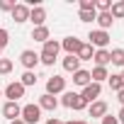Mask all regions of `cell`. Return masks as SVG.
Masks as SVG:
<instances>
[{"instance_id":"obj_1","label":"cell","mask_w":124,"mask_h":124,"mask_svg":"<svg viewBox=\"0 0 124 124\" xmlns=\"http://www.w3.org/2000/svg\"><path fill=\"white\" fill-rule=\"evenodd\" d=\"M20 119H22L24 124H39V122H41V109H39V105H34V102L24 105L22 112H20Z\"/></svg>"},{"instance_id":"obj_2","label":"cell","mask_w":124,"mask_h":124,"mask_svg":"<svg viewBox=\"0 0 124 124\" xmlns=\"http://www.w3.org/2000/svg\"><path fill=\"white\" fill-rule=\"evenodd\" d=\"M66 93V78L63 76H51L46 78V95H63Z\"/></svg>"},{"instance_id":"obj_3","label":"cell","mask_w":124,"mask_h":124,"mask_svg":"<svg viewBox=\"0 0 124 124\" xmlns=\"http://www.w3.org/2000/svg\"><path fill=\"white\" fill-rule=\"evenodd\" d=\"M88 39H90V46H95V49H107L109 46V32H102V29H93L90 34H88Z\"/></svg>"},{"instance_id":"obj_4","label":"cell","mask_w":124,"mask_h":124,"mask_svg":"<svg viewBox=\"0 0 124 124\" xmlns=\"http://www.w3.org/2000/svg\"><path fill=\"white\" fill-rule=\"evenodd\" d=\"M24 90H27V88H24L20 80H15V83H10V85L3 90V95L8 97V102H17V100L24 97Z\"/></svg>"},{"instance_id":"obj_5","label":"cell","mask_w":124,"mask_h":124,"mask_svg":"<svg viewBox=\"0 0 124 124\" xmlns=\"http://www.w3.org/2000/svg\"><path fill=\"white\" fill-rule=\"evenodd\" d=\"M20 63L24 66V71H34V68L39 66V54L32 51V49H24V51L20 54Z\"/></svg>"},{"instance_id":"obj_6","label":"cell","mask_w":124,"mask_h":124,"mask_svg":"<svg viewBox=\"0 0 124 124\" xmlns=\"http://www.w3.org/2000/svg\"><path fill=\"white\" fill-rule=\"evenodd\" d=\"M100 95H102V85L100 83H90V85H85L83 90H80V97L90 105V102H95V100H100Z\"/></svg>"},{"instance_id":"obj_7","label":"cell","mask_w":124,"mask_h":124,"mask_svg":"<svg viewBox=\"0 0 124 124\" xmlns=\"http://www.w3.org/2000/svg\"><path fill=\"white\" fill-rule=\"evenodd\" d=\"M80 46H83V41H80L78 37H66V39H61V49L66 51V56H76V54L80 51Z\"/></svg>"},{"instance_id":"obj_8","label":"cell","mask_w":124,"mask_h":124,"mask_svg":"<svg viewBox=\"0 0 124 124\" xmlns=\"http://www.w3.org/2000/svg\"><path fill=\"white\" fill-rule=\"evenodd\" d=\"M29 10H32V8H29L27 3H17V5H15V10H12L10 15H12V20H15L17 24H22V22H27V20H29Z\"/></svg>"},{"instance_id":"obj_9","label":"cell","mask_w":124,"mask_h":124,"mask_svg":"<svg viewBox=\"0 0 124 124\" xmlns=\"http://www.w3.org/2000/svg\"><path fill=\"white\" fill-rule=\"evenodd\" d=\"M29 22H32L34 27H44V22H46V8H44V5L32 8V10H29Z\"/></svg>"},{"instance_id":"obj_10","label":"cell","mask_w":124,"mask_h":124,"mask_svg":"<svg viewBox=\"0 0 124 124\" xmlns=\"http://www.w3.org/2000/svg\"><path fill=\"white\" fill-rule=\"evenodd\" d=\"M88 114L95 117V119H102V117L107 114V102H105V100H95V102H90V105H88Z\"/></svg>"},{"instance_id":"obj_11","label":"cell","mask_w":124,"mask_h":124,"mask_svg":"<svg viewBox=\"0 0 124 124\" xmlns=\"http://www.w3.org/2000/svg\"><path fill=\"white\" fill-rule=\"evenodd\" d=\"M20 112H22L20 102H5V105H3V117H5L8 122H12V119H20Z\"/></svg>"},{"instance_id":"obj_12","label":"cell","mask_w":124,"mask_h":124,"mask_svg":"<svg viewBox=\"0 0 124 124\" xmlns=\"http://www.w3.org/2000/svg\"><path fill=\"white\" fill-rule=\"evenodd\" d=\"M37 105H39V109H41V112H44V109H46V112H54V109L58 107V100H56L54 95H46V93H44V95L39 97V102H37Z\"/></svg>"},{"instance_id":"obj_13","label":"cell","mask_w":124,"mask_h":124,"mask_svg":"<svg viewBox=\"0 0 124 124\" xmlns=\"http://www.w3.org/2000/svg\"><path fill=\"white\" fill-rule=\"evenodd\" d=\"M58 51H61V41H56V39H49V41H44V49H41V54H44V56L58 58Z\"/></svg>"},{"instance_id":"obj_14","label":"cell","mask_w":124,"mask_h":124,"mask_svg":"<svg viewBox=\"0 0 124 124\" xmlns=\"http://www.w3.org/2000/svg\"><path fill=\"white\" fill-rule=\"evenodd\" d=\"M90 83H93V78H90V71L80 68V71H76V73H73V85H78V88H85V85H90Z\"/></svg>"},{"instance_id":"obj_15","label":"cell","mask_w":124,"mask_h":124,"mask_svg":"<svg viewBox=\"0 0 124 124\" xmlns=\"http://www.w3.org/2000/svg\"><path fill=\"white\" fill-rule=\"evenodd\" d=\"M93 61H95V66H105L107 68V63H112L109 61V49H95Z\"/></svg>"},{"instance_id":"obj_16","label":"cell","mask_w":124,"mask_h":124,"mask_svg":"<svg viewBox=\"0 0 124 124\" xmlns=\"http://www.w3.org/2000/svg\"><path fill=\"white\" fill-rule=\"evenodd\" d=\"M61 66H63L66 73H76V71H80V61H78V56H66L61 61Z\"/></svg>"},{"instance_id":"obj_17","label":"cell","mask_w":124,"mask_h":124,"mask_svg":"<svg viewBox=\"0 0 124 124\" xmlns=\"http://www.w3.org/2000/svg\"><path fill=\"white\" fill-rule=\"evenodd\" d=\"M95 22H97V29H102V32H107V29L114 24V20H112V15H109V12H97Z\"/></svg>"},{"instance_id":"obj_18","label":"cell","mask_w":124,"mask_h":124,"mask_svg":"<svg viewBox=\"0 0 124 124\" xmlns=\"http://www.w3.org/2000/svg\"><path fill=\"white\" fill-rule=\"evenodd\" d=\"M32 39H34V41H41V44L49 41V39H51L49 27H46V24H44V27H34V29H32Z\"/></svg>"},{"instance_id":"obj_19","label":"cell","mask_w":124,"mask_h":124,"mask_svg":"<svg viewBox=\"0 0 124 124\" xmlns=\"http://www.w3.org/2000/svg\"><path fill=\"white\" fill-rule=\"evenodd\" d=\"M90 78H93V83H100V85H102V83L109 78V73H107L105 66H95V68L90 71Z\"/></svg>"},{"instance_id":"obj_20","label":"cell","mask_w":124,"mask_h":124,"mask_svg":"<svg viewBox=\"0 0 124 124\" xmlns=\"http://www.w3.org/2000/svg\"><path fill=\"white\" fill-rule=\"evenodd\" d=\"M93 54H95V49H93L90 44H85V41H83V46H80V51H78L76 56H78V61L83 63V61H93Z\"/></svg>"},{"instance_id":"obj_21","label":"cell","mask_w":124,"mask_h":124,"mask_svg":"<svg viewBox=\"0 0 124 124\" xmlns=\"http://www.w3.org/2000/svg\"><path fill=\"white\" fill-rule=\"evenodd\" d=\"M109 15H112V20H124V0H117V3H112Z\"/></svg>"},{"instance_id":"obj_22","label":"cell","mask_w":124,"mask_h":124,"mask_svg":"<svg viewBox=\"0 0 124 124\" xmlns=\"http://www.w3.org/2000/svg\"><path fill=\"white\" fill-rule=\"evenodd\" d=\"M107 85H109V90L119 93V90L124 88V83H122V76H119V73H112V76L107 78Z\"/></svg>"},{"instance_id":"obj_23","label":"cell","mask_w":124,"mask_h":124,"mask_svg":"<svg viewBox=\"0 0 124 124\" xmlns=\"http://www.w3.org/2000/svg\"><path fill=\"white\" fill-rule=\"evenodd\" d=\"M109 61L114 66H124V49H112L109 51Z\"/></svg>"},{"instance_id":"obj_24","label":"cell","mask_w":124,"mask_h":124,"mask_svg":"<svg viewBox=\"0 0 124 124\" xmlns=\"http://www.w3.org/2000/svg\"><path fill=\"white\" fill-rule=\"evenodd\" d=\"M20 83H22L24 88L37 85V73H34V71H24V73H22V78H20Z\"/></svg>"},{"instance_id":"obj_25","label":"cell","mask_w":124,"mask_h":124,"mask_svg":"<svg viewBox=\"0 0 124 124\" xmlns=\"http://www.w3.org/2000/svg\"><path fill=\"white\" fill-rule=\"evenodd\" d=\"M95 17H97L95 10H78V20L80 22H95Z\"/></svg>"},{"instance_id":"obj_26","label":"cell","mask_w":124,"mask_h":124,"mask_svg":"<svg viewBox=\"0 0 124 124\" xmlns=\"http://www.w3.org/2000/svg\"><path fill=\"white\" fill-rule=\"evenodd\" d=\"M88 107V102L80 97V93H76L73 95V105H71V109H76V112H80V109H85Z\"/></svg>"},{"instance_id":"obj_27","label":"cell","mask_w":124,"mask_h":124,"mask_svg":"<svg viewBox=\"0 0 124 124\" xmlns=\"http://www.w3.org/2000/svg\"><path fill=\"white\" fill-rule=\"evenodd\" d=\"M112 0H95V12H109Z\"/></svg>"},{"instance_id":"obj_28","label":"cell","mask_w":124,"mask_h":124,"mask_svg":"<svg viewBox=\"0 0 124 124\" xmlns=\"http://www.w3.org/2000/svg\"><path fill=\"white\" fill-rule=\"evenodd\" d=\"M12 73V61L10 58H0V76H8Z\"/></svg>"},{"instance_id":"obj_29","label":"cell","mask_w":124,"mask_h":124,"mask_svg":"<svg viewBox=\"0 0 124 124\" xmlns=\"http://www.w3.org/2000/svg\"><path fill=\"white\" fill-rule=\"evenodd\" d=\"M15 0H0V10H3V12H12L15 10Z\"/></svg>"},{"instance_id":"obj_30","label":"cell","mask_w":124,"mask_h":124,"mask_svg":"<svg viewBox=\"0 0 124 124\" xmlns=\"http://www.w3.org/2000/svg\"><path fill=\"white\" fill-rule=\"evenodd\" d=\"M8 41H10V32H8L5 27H0V49H5Z\"/></svg>"},{"instance_id":"obj_31","label":"cell","mask_w":124,"mask_h":124,"mask_svg":"<svg viewBox=\"0 0 124 124\" xmlns=\"http://www.w3.org/2000/svg\"><path fill=\"white\" fill-rule=\"evenodd\" d=\"M78 8L80 10H95V0H80Z\"/></svg>"},{"instance_id":"obj_32","label":"cell","mask_w":124,"mask_h":124,"mask_svg":"<svg viewBox=\"0 0 124 124\" xmlns=\"http://www.w3.org/2000/svg\"><path fill=\"white\" fill-rule=\"evenodd\" d=\"M39 63H44V66H54V63H56V58H51V56H44V54H39Z\"/></svg>"},{"instance_id":"obj_33","label":"cell","mask_w":124,"mask_h":124,"mask_svg":"<svg viewBox=\"0 0 124 124\" xmlns=\"http://www.w3.org/2000/svg\"><path fill=\"white\" fill-rule=\"evenodd\" d=\"M100 122H102V124H119V122H117V117H112V114H105Z\"/></svg>"},{"instance_id":"obj_34","label":"cell","mask_w":124,"mask_h":124,"mask_svg":"<svg viewBox=\"0 0 124 124\" xmlns=\"http://www.w3.org/2000/svg\"><path fill=\"white\" fill-rule=\"evenodd\" d=\"M44 124H61V119H58V117H49Z\"/></svg>"},{"instance_id":"obj_35","label":"cell","mask_w":124,"mask_h":124,"mask_svg":"<svg viewBox=\"0 0 124 124\" xmlns=\"http://www.w3.org/2000/svg\"><path fill=\"white\" fill-rule=\"evenodd\" d=\"M117 100H119V102H122V107H124V88L117 93Z\"/></svg>"},{"instance_id":"obj_36","label":"cell","mask_w":124,"mask_h":124,"mask_svg":"<svg viewBox=\"0 0 124 124\" xmlns=\"http://www.w3.org/2000/svg\"><path fill=\"white\" fill-rule=\"evenodd\" d=\"M117 122H119V124H124V107L119 109V114H117Z\"/></svg>"},{"instance_id":"obj_37","label":"cell","mask_w":124,"mask_h":124,"mask_svg":"<svg viewBox=\"0 0 124 124\" xmlns=\"http://www.w3.org/2000/svg\"><path fill=\"white\" fill-rule=\"evenodd\" d=\"M71 124H88L85 119H76V122H71Z\"/></svg>"},{"instance_id":"obj_38","label":"cell","mask_w":124,"mask_h":124,"mask_svg":"<svg viewBox=\"0 0 124 124\" xmlns=\"http://www.w3.org/2000/svg\"><path fill=\"white\" fill-rule=\"evenodd\" d=\"M10 124H24V122H22V119H12Z\"/></svg>"},{"instance_id":"obj_39","label":"cell","mask_w":124,"mask_h":124,"mask_svg":"<svg viewBox=\"0 0 124 124\" xmlns=\"http://www.w3.org/2000/svg\"><path fill=\"white\" fill-rule=\"evenodd\" d=\"M119 76H122V83H124V71H122V73H119Z\"/></svg>"},{"instance_id":"obj_40","label":"cell","mask_w":124,"mask_h":124,"mask_svg":"<svg viewBox=\"0 0 124 124\" xmlns=\"http://www.w3.org/2000/svg\"><path fill=\"white\" fill-rule=\"evenodd\" d=\"M0 58H3V49H0Z\"/></svg>"},{"instance_id":"obj_41","label":"cell","mask_w":124,"mask_h":124,"mask_svg":"<svg viewBox=\"0 0 124 124\" xmlns=\"http://www.w3.org/2000/svg\"><path fill=\"white\" fill-rule=\"evenodd\" d=\"M61 124H71V122H61Z\"/></svg>"},{"instance_id":"obj_42","label":"cell","mask_w":124,"mask_h":124,"mask_svg":"<svg viewBox=\"0 0 124 124\" xmlns=\"http://www.w3.org/2000/svg\"><path fill=\"white\" fill-rule=\"evenodd\" d=\"M0 97H3V90H0Z\"/></svg>"}]
</instances>
